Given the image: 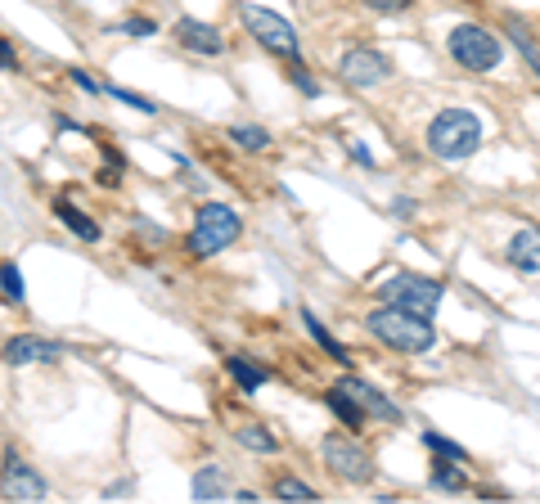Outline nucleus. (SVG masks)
Returning <instances> with one entry per match:
<instances>
[{"label": "nucleus", "mask_w": 540, "mask_h": 504, "mask_svg": "<svg viewBox=\"0 0 540 504\" xmlns=\"http://www.w3.org/2000/svg\"><path fill=\"white\" fill-rule=\"evenodd\" d=\"M338 387H342L347 396H356V401L365 405V414H378L383 423H401V405L387 401V396L378 392L374 383H365V378H356V374H342V378H338Z\"/></svg>", "instance_id": "12"}, {"label": "nucleus", "mask_w": 540, "mask_h": 504, "mask_svg": "<svg viewBox=\"0 0 540 504\" xmlns=\"http://www.w3.org/2000/svg\"><path fill=\"white\" fill-rule=\"evenodd\" d=\"M239 18H243V27L252 32V41H257L261 50H270L275 59H288V63L302 59V36H297V27L288 23L284 14L261 9V5H239Z\"/></svg>", "instance_id": "5"}, {"label": "nucleus", "mask_w": 540, "mask_h": 504, "mask_svg": "<svg viewBox=\"0 0 540 504\" xmlns=\"http://www.w3.org/2000/svg\"><path fill=\"white\" fill-rule=\"evenodd\" d=\"M423 446H428L432 455H441V459H459V464H464V459H468V450L459 446V441L441 437V432H423Z\"/></svg>", "instance_id": "24"}, {"label": "nucleus", "mask_w": 540, "mask_h": 504, "mask_svg": "<svg viewBox=\"0 0 540 504\" xmlns=\"http://www.w3.org/2000/svg\"><path fill=\"white\" fill-rule=\"evenodd\" d=\"M63 356V347L59 342H50V338H36V333H18V338H9L5 347H0V360L5 365H54V360Z\"/></svg>", "instance_id": "10"}, {"label": "nucleus", "mask_w": 540, "mask_h": 504, "mask_svg": "<svg viewBox=\"0 0 540 504\" xmlns=\"http://www.w3.org/2000/svg\"><path fill=\"white\" fill-rule=\"evenodd\" d=\"M446 54L468 72H495L504 59V45L491 27L482 23H455L446 32Z\"/></svg>", "instance_id": "4"}, {"label": "nucleus", "mask_w": 540, "mask_h": 504, "mask_svg": "<svg viewBox=\"0 0 540 504\" xmlns=\"http://www.w3.org/2000/svg\"><path fill=\"white\" fill-rule=\"evenodd\" d=\"M360 5H365L369 14H383V18H387V14H405L414 0H360Z\"/></svg>", "instance_id": "29"}, {"label": "nucleus", "mask_w": 540, "mask_h": 504, "mask_svg": "<svg viewBox=\"0 0 540 504\" xmlns=\"http://www.w3.org/2000/svg\"><path fill=\"white\" fill-rule=\"evenodd\" d=\"M441 293H446V288H441L437 279L414 275V270H401V275H392V279L378 284V302L401 306V311H414V315H428V320H432V311L441 306Z\"/></svg>", "instance_id": "7"}, {"label": "nucleus", "mask_w": 540, "mask_h": 504, "mask_svg": "<svg viewBox=\"0 0 540 504\" xmlns=\"http://www.w3.org/2000/svg\"><path fill=\"white\" fill-rule=\"evenodd\" d=\"M320 459L338 482H351V486H365L374 477V455H369L365 441H356L351 432H329L320 441Z\"/></svg>", "instance_id": "6"}, {"label": "nucleus", "mask_w": 540, "mask_h": 504, "mask_svg": "<svg viewBox=\"0 0 540 504\" xmlns=\"http://www.w3.org/2000/svg\"><path fill=\"white\" fill-rule=\"evenodd\" d=\"M104 95L122 99V104L140 108V113H158V104H153V99H144V95H135V90H122V86H104Z\"/></svg>", "instance_id": "27"}, {"label": "nucleus", "mask_w": 540, "mask_h": 504, "mask_svg": "<svg viewBox=\"0 0 540 504\" xmlns=\"http://www.w3.org/2000/svg\"><path fill=\"white\" fill-rule=\"evenodd\" d=\"M351 158H356V162H365V167H369V162H374V158H369V149H365V144H360V140H351Z\"/></svg>", "instance_id": "33"}, {"label": "nucleus", "mask_w": 540, "mask_h": 504, "mask_svg": "<svg viewBox=\"0 0 540 504\" xmlns=\"http://www.w3.org/2000/svg\"><path fill=\"white\" fill-rule=\"evenodd\" d=\"M288 81H293V86H297V90H302V95L320 99V81H315V77H311V72H302V68H297V63H293V68H288Z\"/></svg>", "instance_id": "28"}, {"label": "nucleus", "mask_w": 540, "mask_h": 504, "mask_svg": "<svg viewBox=\"0 0 540 504\" xmlns=\"http://www.w3.org/2000/svg\"><path fill=\"white\" fill-rule=\"evenodd\" d=\"M230 495H234V482H230V473H225L221 464L198 468V477H194V500H230Z\"/></svg>", "instance_id": "14"}, {"label": "nucleus", "mask_w": 540, "mask_h": 504, "mask_svg": "<svg viewBox=\"0 0 540 504\" xmlns=\"http://www.w3.org/2000/svg\"><path fill=\"white\" fill-rule=\"evenodd\" d=\"M302 324H306V333H311V338H315V342H320V351H324V356H329V360H338V365H351V351H347V347H342V342H338V338H333V333H329V329H324V324H320V320H315V315H311V311H302Z\"/></svg>", "instance_id": "20"}, {"label": "nucleus", "mask_w": 540, "mask_h": 504, "mask_svg": "<svg viewBox=\"0 0 540 504\" xmlns=\"http://www.w3.org/2000/svg\"><path fill=\"white\" fill-rule=\"evenodd\" d=\"M54 216H59V221L68 225L81 243H99V234H104V230H99V221H90V216L81 212L77 203H68V198H54Z\"/></svg>", "instance_id": "15"}, {"label": "nucleus", "mask_w": 540, "mask_h": 504, "mask_svg": "<svg viewBox=\"0 0 540 504\" xmlns=\"http://www.w3.org/2000/svg\"><path fill=\"white\" fill-rule=\"evenodd\" d=\"M270 495H275V500H293V504L320 500V491H315L311 482H302V477H275V482H270Z\"/></svg>", "instance_id": "21"}, {"label": "nucleus", "mask_w": 540, "mask_h": 504, "mask_svg": "<svg viewBox=\"0 0 540 504\" xmlns=\"http://www.w3.org/2000/svg\"><path fill=\"white\" fill-rule=\"evenodd\" d=\"M338 77L356 90H374V86H383V81H392L396 68L383 50H374V45H351L338 59Z\"/></svg>", "instance_id": "8"}, {"label": "nucleus", "mask_w": 540, "mask_h": 504, "mask_svg": "<svg viewBox=\"0 0 540 504\" xmlns=\"http://www.w3.org/2000/svg\"><path fill=\"white\" fill-rule=\"evenodd\" d=\"M0 297H5V302H23V297H27V284H23L18 261H0Z\"/></svg>", "instance_id": "22"}, {"label": "nucleus", "mask_w": 540, "mask_h": 504, "mask_svg": "<svg viewBox=\"0 0 540 504\" xmlns=\"http://www.w3.org/2000/svg\"><path fill=\"white\" fill-rule=\"evenodd\" d=\"M239 234H243V216L234 212L230 203H203L194 212V230H189V239H185V252L198 261L216 257V252H225Z\"/></svg>", "instance_id": "3"}, {"label": "nucleus", "mask_w": 540, "mask_h": 504, "mask_svg": "<svg viewBox=\"0 0 540 504\" xmlns=\"http://www.w3.org/2000/svg\"><path fill=\"white\" fill-rule=\"evenodd\" d=\"M509 32H513V45L522 50V59H527V63H531V72L540 77V50H536V41L527 36V27H522L518 18H509Z\"/></svg>", "instance_id": "25"}, {"label": "nucleus", "mask_w": 540, "mask_h": 504, "mask_svg": "<svg viewBox=\"0 0 540 504\" xmlns=\"http://www.w3.org/2000/svg\"><path fill=\"white\" fill-rule=\"evenodd\" d=\"M225 374H230L234 383H239V392H243V396L261 392V383H266V369L252 365V360H248V356H239V351H234V356H225Z\"/></svg>", "instance_id": "16"}, {"label": "nucleus", "mask_w": 540, "mask_h": 504, "mask_svg": "<svg viewBox=\"0 0 540 504\" xmlns=\"http://www.w3.org/2000/svg\"><path fill=\"white\" fill-rule=\"evenodd\" d=\"M0 495L5 500H45V477L27 464L18 450H5V464H0Z\"/></svg>", "instance_id": "9"}, {"label": "nucleus", "mask_w": 540, "mask_h": 504, "mask_svg": "<svg viewBox=\"0 0 540 504\" xmlns=\"http://www.w3.org/2000/svg\"><path fill=\"white\" fill-rule=\"evenodd\" d=\"M324 405H329V410H333V419H342V423H347V428H360V423H365V405H360L356 396H347V392H342L338 383H333L329 392H324Z\"/></svg>", "instance_id": "19"}, {"label": "nucleus", "mask_w": 540, "mask_h": 504, "mask_svg": "<svg viewBox=\"0 0 540 504\" xmlns=\"http://www.w3.org/2000/svg\"><path fill=\"white\" fill-rule=\"evenodd\" d=\"M68 77H72V86L77 90H86V95H104V86H99L90 72H81V68H68Z\"/></svg>", "instance_id": "30"}, {"label": "nucleus", "mask_w": 540, "mask_h": 504, "mask_svg": "<svg viewBox=\"0 0 540 504\" xmlns=\"http://www.w3.org/2000/svg\"><path fill=\"white\" fill-rule=\"evenodd\" d=\"M171 36H176L185 50L203 54V59H216V54H225V36L216 32L212 23H203V18H176V27H171Z\"/></svg>", "instance_id": "11"}, {"label": "nucleus", "mask_w": 540, "mask_h": 504, "mask_svg": "<svg viewBox=\"0 0 540 504\" xmlns=\"http://www.w3.org/2000/svg\"><path fill=\"white\" fill-rule=\"evenodd\" d=\"M504 261L513 270H522V275H540V225H522L509 239V248H504Z\"/></svg>", "instance_id": "13"}, {"label": "nucleus", "mask_w": 540, "mask_h": 504, "mask_svg": "<svg viewBox=\"0 0 540 504\" xmlns=\"http://www.w3.org/2000/svg\"><path fill=\"white\" fill-rule=\"evenodd\" d=\"M365 333L378 338L383 347L405 351V356H423V351H432V342H437V329H432L428 315L401 311V306H387V302L365 315Z\"/></svg>", "instance_id": "2"}, {"label": "nucleus", "mask_w": 540, "mask_h": 504, "mask_svg": "<svg viewBox=\"0 0 540 504\" xmlns=\"http://www.w3.org/2000/svg\"><path fill=\"white\" fill-rule=\"evenodd\" d=\"M423 144H428V153L437 162L473 158V153L482 149V117H477L473 108H459V104L441 108L428 122V131H423Z\"/></svg>", "instance_id": "1"}, {"label": "nucleus", "mask_w": 540, "mask_h": 504, "mask_svg": "<svg viewBox=\"0 0 540 504\" xmlns=\"http://www.w3.org/2000/svg\"><path fill=\"white\" fill-rule=\"evenodd\" d=\"M234 441H239L243 450H252V455H275L279 450V437L266 423H239V428H234Z\"/></svg>", "instance_id": "18"}, {"label": "nucleus", "mask_w": 540, "mask_h": 504, "mask_svg": "<svg viewBox=\"0 0 540 504\" xmlns=\"http://www.w3.org/2000/svg\"><path fill=\"white\" fill-rule=\"evenodd\" d=\"M18 68V54H14V45L0 36V72H14Z\"/></svg>", "instance_id": "31"}, {"label": "nucleus", "mask_w": 540, "mask_h": 504, "mask_svg": "<svg viewBox=\"0 0 540 504\" xmlns=\"http://www.w3.org/2000/svg\"><path fill=\"white\" fill-rule=\"evenodd\" d=\"M392 207H396V216H401V221H410V216H414V212H419V207H414V203H410V198H396V203H392Z\"/></svg>", "instance_id": "32"}, {"label": "nucleus", "mask_w": 540, "mask_h": 504, "mask_svg": "<svg viewBox=\"0 0 540 504\" xmlns=\"http://www.w3.org/2000/svg\"><path fill=\"white\" fill-rule=\"evenodd\" d=\"M428 486L432 491H441V495H459V491H468V473L459 468V459L455 464H450V459H437L432 473H428Z\"/></svg>", "instance_id": "17"}, {"label": "nucleus", "mask_w": 540, "mask_h": 504, "mask_svg": "<svg viewBox=\"0 0 540 504\" xmlns=\"http://www.w3.org/2000/svg\"><path fill=\"white\" fill-rule=\"evenodd\" d=\"M108 32H117V36H135V41H149V36L158 32V23H153V18H122V23H113Z\"/></svg>", "instance_id": "26"}, {"label": "nucleus", "mask_w": 540, "mask_h": 504, "mask_svg": "<svg viewBox=\"0 0 540 504\" xmlns=\"http://www.w3.org/2000/svg\"><path fill=\"white\" fill-rule=\"evenodd\" d=\"M230 140L239 144V149H248V153L270 149V131H266V126H230Z\"/></svg>", "instance_id": "23"}]
</instances>
